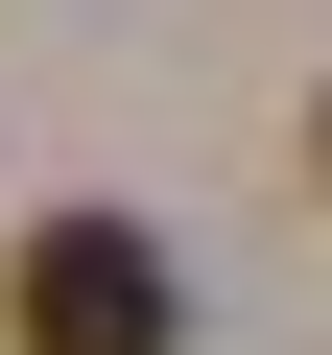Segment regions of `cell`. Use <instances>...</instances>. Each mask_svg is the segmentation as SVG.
Here are the masks:
<instances>
[{"instance_id": "obj_2", "label": "cell", "mask_w": 332, "mask_h": 355, "mask_svg": "<svg viewBox=\"0 0 332 355\" xmlns=\"http://www.w3.org/2000/svg\"><path fill=\"white\" fill-rule=\"evenodd\" d=\"M308 142H332V119H308Z\"/></svg>"}, {"instance_id": "obj_1", "label": "cell", "mask_w": 332, "mask_h": 355, "mask_svg": "<svg viewBox=\"0 0 332 355\" xmlns=\"http://www.w3.org/2000/svg\"><path fill=\"white\" fill-rule=\"evenodd\" d=\"M0 331H24V355H166V331H190V284H166L142 214H48L24 284H0Z\"/></svg>"}]
</instances>
